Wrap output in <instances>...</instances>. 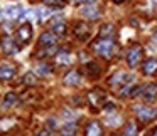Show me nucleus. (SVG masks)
I'll list each match as a JSON object with an SVG mask.
<instances>
[{
	"label": "nucleus",
	"mask_w": 157,
	"mask_h": 136,
	"mask_svg": "<svg viewBox=\"0 0 157 136\" xmlns=\"http://www.w3.org/2000/svg\"><path fill=\"white\" fill-rule=\"evenodd\" d=\"M79 2H86V4H93L95 0H79Z\"/></svg>",
	"instance_id": "nucleus-30"
},
{
	"label": "nucleus",
	"mask_w": 157,
	"mask_h": 136,
	"mask_svg": "<svg viewBox=\"0 0 157 136\" xmlns=\"http://www.w3.org/2000/svg\"><path fill=\"white\" fill-rule=\"evenodd\" d=\"M81 15H83L85 19H90V20H95V19H98V17H100V10H98L96 7H93V5H91V7L88 5V7L81 9Z\"/></svg>",
	"instance_id": "nucleus-12"
},
{
	"label": "nucleus",
	"mask_w": 157,
	"mask_h": 136,
	"mask_svg": "<svg viewBox=\"0 0 157 136\" xmlns=\"http://www.w3.org/2000/svg\"><path fill=\"white\" fill-rule=\"evenodd\" d=\"M58 62H61V64H68L69 61H71V57H69V54L66 51H61V52H58Z\"/></svg>",
	"instance_id": "nucleus-21"
},
{
	"label": "nucleus",
	"mask_w": 157,
	"mask_h": 136,
	"mask_svg": "<svg viewBox=\"0 0 157 136\" xmlns=\"http://www.w3.org/2000/svg\"><path fill=\"white\" fill-rule=\"evenodd\" d=\"M113 4H123V2H125V0H112Z\"/></svg>",
	"instance_id": "nucleus-29"
},
{
	"label": "nucleus",
	"mask_w": 157,
	"mask_h": 136,
	"mask_svg": "<svg viewBox=\"0 0 157 136\" xmlns=\"http://www.w3.org/2000/svg\"><path fill=\"white\" fill-rule=\"evenodd\" d=\"M154 136H157V129H155V133H154Z\"/></svg>",
	"instance_id": "nucleus-32"
},
{
	"label": "nucleus",
	"mask_w": 157,
	"mask_h": 136,
	"mask_svg": "<svg viewBox=\"0 0 157 136\" xmlns=\"http://www.w3.org/2000/svg\"><path fill=\"white\" fill-rule=\"evenodd\" d=\"M39 136H49V133L48 131H41V133H39Z\"/></svg>",
	"instance_id": "nucleus-28"
},
{
	"label": "nucleus",
	"mask_w": 157,
	"mask_h": 136,
	"mask_svg": "<svg viewBox=\"0 0 157 136\" xmlns=\"http://www.w3.org/2000/svg\"><path fill=\"white\" fill-rule=\"evenodd\" d=\"M46 4L51 5V7H58V9L64 7V2H61V0H46Z\"/></svg>",
	"instance_id": "nucleus-25"
},
{
	"label": "nucleus",
	"mask_w": 157,
	"mask_h": 136,
	"mask_svg": "<svg viewBox=\"0 0 157 136\" xmlns=\"http://www.w3.org/2000/svg\"><path fill=\"white\" fill-rule=\"evenodd\" d=\"M88 74H90V76H98V74H100V67H98V64H95V62L88 64Z\"/></svg>",
	"instance_id": "nucleus-23"
},
{
	"label": "nucleus",
	"mask_w": 157,
	"mask_h": 136,
	"mask_svg": "<svg viewBox=\"0 0 157 136\" xmlns=\"http://www.w3.org/2000/svg\"><path fill=\"white\" fill-rule=\"evenodd\" d=\"M142 54H144V49L140 47L139 44L132 45V47L128 49V52H127V62H128L130 67H135V66H139L140 59H142Z\"/></svg>",
	"instance_id": "nucleus-2"
},
{
	"label": "nucleus",
	"mask_w": 157,
	"mask_h": 136,
	"mask_svg": "<svg viewBox=\"0 0 157 136\" xmlns=\"http://www.w3.org/2000/svg\"><path fill=\"white\" fill-rule=\"evenodd\" d=\"M137 118L140 121H152L154 118H157V108H149V106H137L135 108Z\"/></svg>",
	"instance_id": "nucleus-3"
},
{
	"label": "nucleus",
	"mask_w": 157,
	"mask_h": 136,
	"mask_svg": "<svg viewBox=\"0 0 157 136\" xmlns=\"http://www.w3.org/2000/svg\"><path fill=\"white\" fill-rule=\"evenodd\" d=\"M36 81H37V79H36V74H32V72H27V74L24 76V82L29 86H34Z\"/></svg>",
	"instance_id": "nucleus-22"
},
{
	"label": "nucleus",
	"mask_w": 157,
	"mask_h": 136,
	"mask_svg": "<svg viewBox=\"0 0 157 136\" xmlns=\"http://www.w3.org/2000/svg\"><path fill=\"white\" fill-rule=\"evenodd\" d=\"M39 44L46 45V47H49V45H56V34L54 32H44V34L41 35V39H39Z\"/></svg>",
	"instance_id": "nucleus-11"
},
{
	"label": "nucleus",
	"mask_w": 157,
	"mask_h": 136,
	"mask_svg": "<svg viewBox=\"0 0 157 136\" xmlns=\"http://www.w3.org/2000/svg\"><path fill=\"white\" fill-rule=\"evenodd\" d=\"M75 35L79 39V41H86L90 37V27H86L83 22H78L75 25Z\"/></svg>",
	"instance_id": "nucleus-8"
},
{
	"label": "nucleus",
	"mask_w": 157,
	"mask_h": 136,
	"mask_svg": "<svg viewBox=\"0 0 157 136\" xmlns=\"http://www.w3.org/2000/svg\"><path fill=\"white\" fill-rule=\"evenodd\" d=\"M85 136H101V126H100L98 123H90V124L86 126Z\"/></svg>",
	"instance_id": "nucleus-14"
},
{
	"label": "nucleus",
	"mask_w": 157,
	"mask_h": 136,
	"mask_svg": "<svg viewBox=\"0 0 157 136\" xmlns=\"http://www.w3.org/2000/svg\"><path fill=\"white\" fill-rule=\"evenodd\" d=\"M93 51L98 55H101V57H112L113 51H115V42L110 37H103L93 44Z\"/></svg>",
	"instance_id": "nucleus-1"
},
{
	"label": "nucleus",
	"mask_w": 157,
	"mask_h": 136,
	"mask_svg": "<svg viewBox=\"0 0 157 136\" xmlns=\"http://www.w3.org/2000/svg\"><path fill=\"white\" fill-rule=\"evenodd\" d=\"M56 51H58V49H56V45H49V47H46L44 51L39 52L37 55H39V57H48V55H52Z\"/></svg>",
	"instance_id": "nucleus-20"
},
{
	"label": "nucleus",
	"mask_w": 157,
	"mask_h": 136,
	"mask_svg": "<svg viewBox=\"0 0 157 136\" xmlns=\"http://www.w3.org/2000/svg\"><path fill=\"white\" fill-rule=\"evenodd\" d=\"M79 82V74L76 71H69L68 74L64 76V84L68 86H76Z\"/></svg>",
	"instance_id": "nucleus-16"
},
{
	"label": "nucleus",
	"mask_w": 157,
	"mask_h": 136,
	"mask_svg": "<svg viewBox=\"0 0 157 136\" xmlns=\"http://www.w3.org/2000/svg\"><path fill=\"white\" fill-rule=\"evenodd\" d=\"M137 134V126L135 123H128L125 126V131H123V136H135Z\"/></svg>",
	"instance_id": "nucleus-19"
},
{
	"label": "nucleus",
	"mask_w": 157,
	"mask_h": 136,
	"mask_svg": "<svg viewBox=\"0 0 157 136\" xmlns=\"http://www.w3.org/2000/svg\"><path fill=\"white\" fill-rule=\"evenodd\" d=\"M135 81V76L128 74V72H117L115 76L110 77V84L112 86H127V84H132Z\"/></svg>",
	"instance_id": "nucleus-4"
},
{
	"label": "nucleus",
	"mask_w": 157,
	"mask_h": 136,
	"mask_svg": "<svg viewBox=\"0 0 157 136\" xmlns=\"http://www.w3.org/2000/svg\"><path fill=\"white\" fill-rule=\"evenodd\" d=\"M88 99H90V102H91L93 106H98L100 102L103 101V94H101V92H98V91H93V92H90V94H88Z\"/></svg>",
	"instance_id": "nucleus-18"
},
{
	"label": "nucleus",
	"mask_w": 157,
	"mask_h": 136,
	"mask_svg": "<svg viewBox=\"0 0 157 136\" xmlns=\"http://www.w3.org/2000/svg\"><path fill=\"white\" fill-rule=\"evenodd\" d=\"M76 133H78V128H76V124L71 121L66 123L61 128V136H76Z\"/></svg>",
	"instance_id": "nucleus-15"
},
{
	"label": "nucleus",
	"mask_w": 157,
	"mask_h": 136,
	"mask_svg": "<svg viewBox=\"0 0 157 136\" xmlns=\"http://www.w3.org/2000/svg\"><path fill=\"white\" fill-rule=\"evenodd\" d=\"M154 41H155V42H157V32H155V35H154Z\"/></svg>",
	"instance_id": "nucleus-31"
},
{
	"label": "nucleus",
	"mask_w": 157,
	"mask_h": 136,
	"mask_svg": "<svg viewBox=\"0 0 157 136\" xmlns=\"http://www.w3.org/2000/svg\"><path fill=\"white\" fill-rule=\"evenodd\" d=\"M155 71H157V61L155 59H147V61H144V64H142V72L144 74L150 76Z\"/></svg>",
	"instance_id": "nucleus-10"
},
{
	"label": "nucleus",
	"mask_w": 157,
	"mask_h": 136,
	"mask_svg": "<svg viewBox=\"0 0 157 136\" xmlns=\"http://www.w3.org/2000/svg\"><path fill=\"white\" fill-rule=\"evenodd\" d=\"M37 72H39V74H42V76H46V74H49V72H51V67H49L48 64H41L37 67Z\"/></svg>",
	"instance_id": "nucleus-24"
},
{
	"label": "nucleus",
	"mask_w": 157,
	"mask_h": 136,
	"mask_svg": "<svg viewBox=\"0 0 157 136\" xmlns=\"http://www.w3.org/2000/svg\"><path fill=\"white\" fill-rule=\"evenodd\" d=\"M113 32V27L110 24H106V25H103L101 27V35H110Z\"/></svg>",
	"instance_id": "nucleus-26"
},
{
	"label": "nucleus",
	"mask_w": 157,
	"mask_h": 136,
	"mask_svg": "<svg viewBox=\"0 0 157 136\" xmlns=\"http://www.w3.org/2000/svg\"><path fill=\"white\" fill-rule=\"evenodd\" d=\"M113 108H115V106H113L112 102H108V104H106V106H105V108H103V109H105V111H113Z\"/></svg>",
	"instance_id": "nucleus-27"
},
{
	"label": "nucleus",
	"mask_w": 157,
	"mask_h": 136,
	"mask_svg": "<svg viewBox=\"0 0 157 136\" xmlns=\"http://www.w3.org/2000/svg\"><path fill=\"white\" fill-rule=\"evenodd\" d=\"M142 98L145 101H154L157 98V84H147L142 88Z\"/></svg>",
	"instance_id": "nucleus-6"
},
{
	"label": "nucleus",
	"mask_w": 157,
	"mask_h": 136,
	"mask_svg": "<svg viewBox=\"0 0 157 136\" xmlns=\"http://www.w3.org/2000/svg\"><path fill=\"white\" fill-rule=\"evenodd\" d=\"M51 32H54L56 35H63L66 32V24L63 20H52L51 22Z\"/></svg>",
	"instance_id": "nucleus-13"
},
{
	"label": "nucleus",
	"mask_w": 157,
	"mask_h": 136,
	"mask_svg": "<svg viewBox=\"0 0 157 136\" xmlns=\"http://www.w3.org/2000/svg\"><path fill=\"white\" fill-rule=\"evenodd\" d=\"M2 49L5 51V54H15L19 45H15V41H12L10 37H4V41H2Z\"/></svg>",
	"instance_id": "nucleus-9"
},
{
	"label": "nucleus",
	"mask_w": 157,
	"mask_h": 136,
	"mask_svg": "<svg viewBox=\"0 0 157 136\" xmlns=\"http://www.w3.org/2000/svg\"><path fill=\"white\" fill-rule=\"evenodd\" d=\"M15 74V67L10 64H2L0 66V81H9Z\"/></svg>",
	"instance_id": "nucleus-7"
},
{
	"label": "nucleus",
	"mask_w": 157,
	"mask_h": 136,
	"mask_svg": "<svg viewBox=\"0 0 157 136\" xmlns=\"http://www.w3.org/2000/svg\"><path fill=\"white\" fill-rule=\"evenodd\" d=\"M15 101H17V96H15L14 92H9V94H5L4 101H2V108H4V109L12 108V106L15 104Z\"/></svg>",
	"instance_id": "nucleus-17"
},
{
	"label": "nucleus",
	"mask_w": 157,
	"mask_h": 136,
	"mask_svg": "<svg viewBox=\"0 0 157 136\" xmlns=\"http://www.w3.org/2000/svg\"><path fill=\"white\" fill-rule=\"evenodd\" d=\"M15 37H17V41L21 42V45L27 44V42L31 41V37H32V29L29 27V25H22V27H19Z\"/></svg>",
	"instance_id": "nucleus-5"
}]
</instances>
